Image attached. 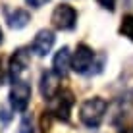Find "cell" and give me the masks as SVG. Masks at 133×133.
<instances>
[{
    "mask_svg": "<svg viewBox=\"0 0 133 133\" xmlns=\"http://www.w3.org/2000/svg\"><path fill=\"white\" fill-rule=\"evenodd\" d=\"M98 2H100L102 8H106V10H110V12L116 8V0H98Z\"/></svg>",
    "mask_w": 133,
    "mask_h": 133,
    "instance_id": "cell-13",
    "label": "cell"
},
{
    "mask_svg": "<svg viewBox=\"0 0 133 133\" xmlns=\"http://www.w3.org/2000/svg\"><path fill=\"white\" fill-rule=\"evenodd\" d=\"M93 60H95V52L87 44H79L71 56V70L75 73H87L89 68L93 66Z\"/></svg>",
    "mask_w": 133,
    "mask_h": 133,
    "instance_id": "cell-5",
    "label": "cell"
},
{
    "mask_svg": "<svg viewBox=\"0 0 133 133\" xmlns=\"http://www.w3.org/2000/svg\"><path fill=\"white\" fill-rule=\"evenodd\" d=\"M77 23V12L68 4H62L52 12V25L60 31H70Z\"/></svg>",
    "mask_w": 133,
    "mask_h": 133,
    "instance_id": "cell-4",
    "label": "cell"
},
{
    "mask_svg": "<svg viewBox=\"0 0 133 133\" xmlns=\"http://www.w3.org/2000/svg\"><path fill=\"white\" fill-rule=\"evenodd\" d=\"M60 75H56L54 71H44L41 75V95L44 98H54L60 93Z\"/></svg>",
    "mask_w": 133,
    "mask_h": 133,
    "instance_id": "cell-8",
    "label": "cell"
},
{
    "mask_svg": "<svg viewBox=\"0 0 133 133\" xmlns=\"http://www.w3.org/2000/svg\"><path fill=\"white\" fill-rule=\"evenodd\" d=\"M4 77V68H2V58H0V79Z\"/></svg>",
    "mask_w": 133,
    "mask_h": 133,
    "instance_id": "cell-15",
    "label": "cell"
},
{
    "mask_svg": "<svg viewBox=\"0 0 133 133\" xmlns=\"http://www.w3.org/2000/svg\"><path fill=\"white\" fill-rule=\"evenodd\" d=\"M54 39H56V37H54V33L50 29H41L39 33L35 35L31 48H33V52L37 56H46L54 46Z\"/></svg>",
    "mask_w": 133,
    "mask_h": 133,
    "instance_id": "cell-7",
    "label": "cell"
},
{
    "mask_svg": "<svg viewBox=\"0 0 133 133\" xmlns=\"http://www.w3.org/2000/svg\"><path fill=\"white\" fill-rule=\"evenodd\" d=\"M106 108H108V104H106L104 98H100V97L87 98L85 102L81 104V108H79V118H81V122H83L87 127L95 129V127H98L100 123H102Z\"/></svg>",
    "mask_w": 133,
    "mask_h": 133,
    "instance_id": "cell-1",
    "label": "cell"
},
{
    "mask_svg": "<svg viewBox=\"0 0 133 133\" xmlns=\"http://www.w3.org/2000/svg\"><path fill=\"white\" fill-rule=\"evenodd\" d=\"M25 2L29 4V6H33V8H41L43 4H46L48 0H25Z\"/></svg>",
    "mask_w": 133,
    "mask_h": 133,
    "instance_id": "cell-14",
    "label": "cell"
},
{
    "mask_svg": "<svg viewBox=\"0 0 133 133\" xmlns=\"http://www.w3.org/2000/svg\"><path fill=\"white\" fill-rule=\"evenodd\" d=\"M120 35L133 41V16H123L122 25H120Z\"/></svg>",
    "mask_w": 133,
    "mask_h": 133,
    "instance_id": "cell-11",
    "label": "cell"
},
{
    "mask_svg": "<svg viewBox=\"0 0 133 133\" xmlns=\"http://www.w3.org/2000/svg\"><path fill=\"white\" fill-rule=\"evenodd\" d=\"M31 100V85L27 81H16L10 91V102L16 112H25Z\"/></svg>",
    "mask_w": 133,
    "mask_h": 133,
    "instance_id": "cell-3",
    "label": "cell"
},
{
    "mask_svg": "<svg viewBox=\"0 0 133 133\" xmlns=\"http://www.w3.org/2000/svg\"><path fill=\"white\" fill-rule=\"evenodd\" d=\"M0 43H2V29H0Z\"/></svg>",
    "mask_w": 133,
    "mask_h": 133,
    "instance_id": "cell-17",
    "label": "cell"
},
{
    "mask_svg": "<svg viewBox=\"0 0 133 133\" xmlns=\"http://www.w3.org/2000/svg\"><path fill=\"white\" fill-rule=\"evenodd\" d=\"M6 21L8 25L12 27V29H23V27L31 21V16L27 10H21V8H17V10H6Z\"/></svg>",
    "mask_w": 133,
    "mask_h": 133,
    "instance_id": "cell-10",
    "label": "cell"
},
{
    "mask_svg": "<svg viewBox=\"0 0 133 133\" xmlns=\"http://www.w3.org/2000/svg\"><path fill=\"white\" fill-rule=\"evenodd\" d=\"M35 127H33V118L31 116H25L19 123V133H33Z\"/></svg>",
    "mask_w": 133,
    "mask_h": 133,
    "instance_id": "cell-12",
    "label": "cell"
},
{
    "mask_svg": "<svg viewBox=\"0 0 133 133\" xmlns=\"http://www.w3.org/2000/svg\"><path fill=\"white\" fill-rule=\"evenodd\" d=\"M73 108V95L70 91H60L54 98H50V114L62 122H70V114Z\"/></svg>",
    "mask_w": 133,
    "mask_h": 133,
    "instance_id": "cell-2",
    "label": "cell"
},
{
    "mask_svg": "<svg viewBox=\"0 0 133 133\" xmlns=\"http://www.w3.org/2000/svg\"><path fill=\"white\" fill-rule=\"evenodd\" d=\"M29 64H31L29 52H27L25 48H17L16 52H14V56L10 58V77H12L14 83L19 81V77L27 71Z\"/></svg>",
    "mask_w": 133,
    "mask_h": 133,
    "instance_id": "cell-6",
    "label": "cell"
},
{
    "mask_svg": "<svg viewBox=\"0 0 133 133\" xmlns=\"http://www.w3.org/2000/svg\"><path fill=\"white\" fill-rule=\"evenodd\" d=\"M52 68H54L52 71L60 77H64L68 73V70L71 68V54H70V48L68 46H64L56 52V56L52 60Z\"/></svg>",
    "mask_w": 133,
    "mask_h": 133,
    "instance_id": "cell-9",
    "label": "cell"
},
{
    "mask_svg": "<svg viewBox=\"0 0 133 133\" xmlns=\"http://www.w3.org/2000/svg\"><path fill=\"white\" fill-rule=\"evenodd\" d=\"M123 133H133V129H125V131H123Z\"/></svg>",
    "mask_w": 133,
    "mask_h": 133,
    "instance_id": "cell-16",
    "label": "cell"
}]
</instances>
